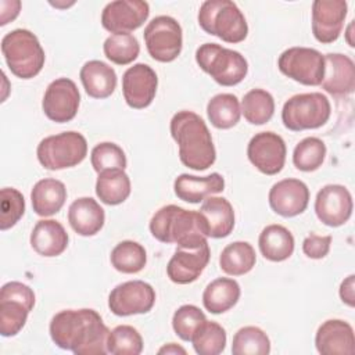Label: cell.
Wrapping results in <instances>:
<instances>
[{"label":"cell","mask_w":355,"mask_h":355,"mask_svg":"<svg viewBox=\"0 0 355 355\" xmlns=\"http://www.w3.org/2000/svg\"><path fill=\"white\" fill-rule=\"evenodd\" d=\"M108 336L110 330L101 316L89 308L60 311L50 322L53 343L76 355L107 354Z\"/></svg>","instance_id":"obj_1"},{"label":"cell","mask_w":355,"mask_h":355,"mask_svg":"<svg viewBox=\"0 0 355 355\" xmlns=\"http://www.w3.org/2000/svg\"><path fill=\"white\" fill-rule=\"evenodd\" d=\"M171 135L179 147L182 164L194 171L214 165L216 150L204 119L193 111H179L171 119Z\"/></svg>","instance_id":"obj_2"},{"label":"cell","mask_w":355,"mask_h":355,"mask_svg":"<svg viewBox=\"0 0 355 355\" xmlns=\"http://www.w3.org/2000/svg\"><path fill=\"white\" fill-rule=\"evenodd\" d=\"M150 232L161 243L179 248H198L207 244L198 211L169 204L159 208L150 220Z\"/></svg>","instance_id":"obj_3"},{"label":"cell","mask_w":355,"mask_h":355,"mask_svg":"<svg viewBox=\"0 0 355 355\" xmlns=\"http://www.w3.org/2000/svg\"><path fill=\"white\" fill-rule=\"evenodd\" d=\"M1 53L10 71L21 78H35L44 65V50L36 37L28 29H14L1 39Z\"/></svg>","instance_id":"obj_4"},{"label":"cell","mask_w":355,"mask_h":355,"mask_svg":"<svg viewBox=\"0 0 355 355\" xmlns=\"http://www.w3.org/2000/svg\"><path fill=\"white\" fill-rule=\"evenodd\" d=\"M198 24L202 31L226 43H240L248 35V25L237 4L230 0H207L200 6Z\"/></svg>","instance_id":"obj_5"},{"label":"cell","mask_w":355,"mask_h":355,"mask_svg":"<svg viewBox=\"0 0 355 355\" xmlns=\"http://www.w3.org/2000/svg\"><path fill=\"white\" fill-rule=\"evenodd\" d=\"M198 67L222 86L239 85L248 72V64L239 51L218 43H204L196 51Z\"/></svg>","instance_id":"obj_6"},{"label":"cell","mask_w":355,"mask_h":355,"mask_svg":"<svg viewBox=\"0 0 355 355\" xmlns=\"http://www.w3.org/2000/svg\"><path fill=\"white\" fill-rule=\"evenodd\" d=\"M40 165L49 171H60L80 164L87 155V141L79 132H62L44 137L36 150Z\"/></svg>","instance_id":"obj_7"},{"label":"cell","mask_w":355,"mask_h":355,"mask_svg":"<svg viewBox=\"0 0 355 355\" xmlns=\"http://www.w3.org/2000/svg\"><path fill=\"white\" fill-rule=\"evenodd\" d=\"M331 114L329 98L319 93H300L290 97L282 110L283 125L293 132L318 129L323 126Z\"/></svg>","instance_id":"obj_8"},{"label":"cell","mask_w":355,"mask_h":355,"mask_svg":"<svg viewBox=\"0 0 355 355\" xmlns=\"http://www.w3.org/2000/svg\"><path fill=\"white\" fill-rule=\"evenodd\" d=\"M143 36L147 51L155 61L171 62L176 60L182 51V26L169 15L153 18L144 28Z\"/></svg>","instance_id":"obj_9"},{"label":"cell","mask_w":355,"mask_h":355,"mask_svg":"<svg viewBox=\"0 0 355 355\" xmlns=\"http://www.w3.org/2000/svg\"><path fill=\"white\" fill-rule=\"evenodd\" d=\"M277 67L283 75L301 85L319 86L324 76V55L316 49L295 46L280 54Z\"/></svg>","instance_id":"obj_10"},{"label":"cell","mask_w":355,"mask_h":355,"mask_svg":"<svg viewBox=\"0 0 355 355\" xmlns=\"http://www.w3.org/2000/svg\"><path fill=\"white\" fill-rule=\"evenodd\" d=\"M155 304V291L143 280H129L118 284L108 295V308L116 316L147 313Z\"/></svg>","instance_id":"obj_11"},{"label":"cell","mask_w":355,"mask_h":355,"mask_svg":"<svg viewBox=\"0 0 355 355\" xmlns=\"http://www.w3.org/2000/svg\"><path fill=\"white\" fill-rule=\"evenodd\" d=\"M79 104L80 94L75 82L68 78H58L47 86L42 108L50 121L65 123L76 116Z\"/></svg>","instance_id":"obj_12"},{"label":"cell","mask_w":355,"mask_h":355,"mask_svg":"<svg viewBox=\"0 0 355 355\" xmlns=\"http://www.w3.org/2000/svg\"><path fill=\"white\" fill-rule=\"evenodd\" d=\"M287 147L283 137L275 132H259L247 146L250 162L265 175L279 173L286 162Z\"/></svg>","instance_id":"obj_13"},{"label":"cell","mask_w":355,"mask_h":355,"mask_svg":"<svg viewBox=\"0 0 355 355\" xmlns=\"http://www.w3.org/2000/svg\"><path fill=\"white\" fill-rule=\"evenodd\" d=\"M150 15V6L141 0H115L108 3L101 12L104 29L116 33H130L140 28Z\"/></svg>","instance_id":"obj_14"},{"label":"cell","mask_w":355,"mask_h":355,"mask_svg":"<svg viewBox=\"0 0 355 355\" xmlns=\"http://www.w3.org/2000/svg\"><path fill=\"white\" fill-rule=\"evenodd\" d=\"M352 208V196L343 184H326L316 194L315 214L326 226L338 227L348 222Z\"/></svg>","instance_id":"obj_15"},{"label":"cell","mask_w":355,"mask_h":355,"mask_svg":"<svg viewBox=\"0 0 355 355\" xmlns=\"http://www.w3.org/2000/svg\"><path fill=\"white\" fill-rule=\"evenodd\" d=\"M158 78L155 71L143 62L129 67L122 76V93L126 104L135 110L148 107L157 93Z\"/></svg>","instance_id":"obj_16"},{"label":"cell","mask_w":355,"mask_h":355,"mask_svg":"<svg viewBox=\"0 0 355 355\" xmlns=\"http://www.w3.org/2000/svg\"><path fill=\"white\" fill-rule=\"evenodd\" d=\"M348 4L344 0H315L312 3V33L323 44L338 39L347 17Z\"/></svg>","instance_id":"obj_17"},{"label":"cell","mask_w":355,"mask_h":355,"mask_svg":"<svg viewBox=\"0 0 355 355\" xmlns=\"http://www.w3.org/2000/svg\"><path fill=\"white\" fill-rule=\"evenodd\" d=\"M269 205L280 216L293 218L302 214L309 202V189L300 179H283L269 190Z\"/></svg>","instance_id":"obj_18"},{"label":"cell","mask_w":355,"mask_h":355,"mask_svg":"<svg viewBox=\"0 0 355 355\" xmlns=\"http://www.w3.org/2000/svg\"><path fill=\"white\" fill-rule=\"evenodd\" d=\"M211 258L208 243L198 248H176L166 265V275L176 284L196 282L207 268Z\"/></svg>","instance_id":"obj_19"},{"label":"cell","mask_w":355,"mask_h":355,"mask_svg":"<svg viewBox=\"0 0 355 355\" xmlns=\"http://www.w3.org/2000/svg\"><path fill=\"white\" fill-rule=\"evenodd\" d=\"M315 345L322 355H352L355 352L354 329L345 320L329 319L319 326Z\"/></svg>","instance_id":"obj_20"},{"label":"cell","mask_w":355,"mask_h":355,"mask_svg":"<svg viewBox=\"0 0 355 355\" xmlns=\"http://www.w3.org/2000/svg\"><path fill=\"white\" fill-rule=\"evenodd\" d=\"M322 89L334 97H345L355 90V64L341 53L324 55V76Z\"/></svg>","instance_id":"obj_21"},{"label":"cell","mask_w":355,"mask_h":355,"mask_svg":"<svg viewBox=\"0 0 355 355\" xmlns=\"http://www.w3.org/2000/svg\"><path fill=\"white\" fill-rule=\"evenodd\" d=\"M202 232L207 237H227L234 227V211L225 197L209 196L198 209Z\"/></svg>","instance_id":"obj_22"},{"label":"cell","mask_w":355,"mask_h":355,"mask_svg":"<svg viewBox=\"0 0 355 355\" xmlns=\"http://www.w3.org/2000/svg\"><path fill=\"white\" fill-rule=\"evenodd\" d=\"M223 189L225 179L218 172L201 178L189 173H182L173 182V190L178 198L190 204L204 201L207 197L223 191Z\"/></svg>","instance_id":"obj_23"},{"label":"cell","mask_w":355,"mask_h":355,"mask_svg":"<svg viewBox=\"0 0 355 355\" xmlns=\"http://www.w3.org/2000/svg\"><path fill=\"white\" fill-rule=\"evenodd\" d=\"M68 222L78 234L89 237L97 234L103 229L105 214L94 198L80 197L69 205Z\"/></svg>","instance_id":"obj_24"},{"label":"cell","mask_w":355,"mask_h":355,"mask_svg":"<svg viewBox=\"0 0 355 355\" xmlns=\"http://www.w3.org/2000/svg\"><path fill=\"white\" fill-rule=\"evenodd\" d=\"M68 233L54 219L39 220L31 233V245L42 257H58L68 247Z\"/></svg>","instance_id":"obj_25"},{"label":"cell","mask_w":355,"mask_h":355,"mask_svg":"<svg viewBox=\"0 0 355 355\" xmlns=\"http://www.w3.org/2000/svg\"><path fill=\"white\" fill-rule=\"evenodd\" d=\"M85 92L93 98H107L116 87V73L112 67L100 60L83 64L79 72Z\"/></svg>","instance_id":"obj_26"},{"label":"cell","mask_w":355,"mask_h":355,"mask_svg":"<svg viewBox=\"0 0 355 355\" xmlns=\"http://www.w3.org/2000/svg\"><path fill=\"white\" fill-rule=\"evenodd\" d=\"M67 200V189L61 180L46 178L35 183L31 191L32 208L39 216L57 214Z\"/></svg>","instance_id":"obj_27"},{"label":"cell","mask_w":355,"mask_h":355,"mask_svg":"<svg viewBox=\"0 0 355 355\" xmlns=\"http://www.w3.org/2000/svg\"><path fill=\"white\" fill-rule=\"evenodd\" d=\"M259 251L265 259L282 262L294 252V237L291 232L282 225H268L258 239Z\"/></svg>","instance_id":"obj_28"},{"label":"cell","mask_w":355,"mask_h":355,"mask_svg":"<svg viewBox=\"0 0 355 355\" xmlns=\"http://www.w3.org/2000/svg\"><path fill=\"white\" fill-rule=\"evenodd\" d=\"M240 294V284L234 279L218 277L205 287L202 304L208 312L219 315L232 309L237 304Z\"/></svg>","instance_id":"obj_29"},{"label":"cell","mask_w":355,"mask_h":355,"mask_svg":"<svg viewBox=\"0 0 355 355\" xmlns=\"http://www.w3.org/2000/svg\"><path fill=\"white\" fill-rule=\"evenodd\" d=\"M130 179L123 169H107L98 173L96 194L107 205L122 204L130 196Z\"/></svg>","instance_id":"obj_30"},{"label":"cell","mask_w":355,"mask_h":355,"mask_svg":"<svg viewBox=\"0 0 355 355\" xmlns=\"http://www.w3.org/2000/svg\"><path fill=\"white\" fill-rule=\"evenodd\" d=\"M257 262L255 250L247 241H233L227 244L219 257L220 269L230 276L248 273Z\"/></svg>","instance_id":"obj_31"},{"label":"cell","mask_w":355,"mask_h":355,"mask_svg":"<svg viewBox=\"0 0 355 355\" xmlns=\"http://www.w3.org/2000/svg\"><path fill=\"white\" fill-rule=\"evenodd\" d=\"M209 122L218 129H230L236 126L241 116L239 98L232 93H219L207 104Z\"/></svg>","instance_id":"obj_32"},{"label":"cell","mask_w":355,"mask_h":355,"mask_svg":"<svg viewBox=\"0 0 355 355\" xmlns=\"http://www.w3.org/2000/svg\"><path fill=\"white\" fill-rule=\"evenodd\" d=\"M111 265L121 273H139L147 263V252L144 247L133 240L118 243L110 255Z\"/></svg>","instance_id":"obj_33"},{"label":"cell","mask_w":355,"mask_h":355,"mask_svg":"<svg viewBox=\"0 0 355 355\" xmlns=\"http://www.w3.org/2000/svg\"><path fill=\"white\" fill-rule=\"evenodd\" d=\"M241 114L251 125H263L275 112L273 96L263 89H252L241 100Z\"/></svg>","instance_id":"obj_34"},{"label":"cell","mask_w":355,"mask_h":355,"mask_svg":"<svg viewBox=\"0 0 355 355\" xmlns=\"http://www.w3.org/2000/svg\"><path fill=\"white\" fill-rule=\"evenodd\" d=\"M232 352L234 355H268L270 352V340L262 329L244 326L233 337Z\"/></svg>","instance_id":"obj_35"},{"label":"cell","mask_w":355,"mask_h":355,"mask_svg":"<svg viewBox=\"0 0 355 355\" xmlns=\"http://www.w3.org/2000/svg\"><path fill=\"white\" fill-rule=\"evenodd\" d=\"M103 50L111 62L116 65H128L139 57L140 44L132 33H116L105 39Z\"/></svg>","instance_id":"obj_36"},{"label":"cell","mask_w":355,"mask_h":355,"mask_svg":"<svg viewBox=\"0 0 355 355\" xmlns=\"http://www.w3.org/2000/svg\"><path fill=\"white\" fill-rule=\"evenodd\" d=\"M191 343L198 355H218L226 347V331L219 323L205 320L194 333Z\"/></svg>","instance_id":"obj_37"},{"label":"cell","mask_w":355,"mask_h":355,"mask_svg":"<svg viewBox=\"0 0 355 355\" xmlns=\"http://www.w3.org/2000/svg\"><path fill=\"white\" fill-rule=\"evenodd\" d=\"M326 157V144L319 137L302 139L293 151V164L298 171L313 172L319 169Z\"/></svg>","instance_id":"obj_38"},{"label":"cell","mask_w":355,"mask_h":355,"mask_svg":"<svg viewBox=\"0 0 355 355\" xmlns=\"http://www.w3.org/2000/svg\"><path fill=\"white\" fill-rule=\"evenodd\" d=\"M32 311L29 305L14 298H0V333L3 337L17 336Z\"/></svg>","instance_id":"obj_39"},{"label":"cell","mask_w":355,"mask_h":355,"mask_svg":"<svg viewBox=\"0 0 355 355\" xmlns=\"http://www.w3.org/2000/svg\"><path fill=\"white\" fill-rule=\"evenodd\" d=\"M107 351L112 355H139L143 351V338L133 326H116L110 331Z\"/></svg>","instance_id":"obj_40"},{"label":"cell","mask_w":355,"mask_h":355,"mask_svg":"<svg viewBox=\"0 0 355 355\" xmlns=\"http://www.w3.org/2000/svg\"><path fill=\"white\" fill-rule=\"evenodd\" d=\"M207 320L204 312L191 304L179 306L172 316V327L179 338L191 341L197 329Z\"/></svg>","instance_id":"obj_41"},{"label":"cell","mask_w":355,"mask_h":355,"mask_svg":"<svg viewBox=\"0 0 355 355\" xmlns=\"http://www.w3.org/2000/svg\"><path fill=\"white\" fill-rule=\"evenodd\" d=\"M90 161L97 173L107 169H125L128 164L125 151L111 141H103L94 146L90 154Z\"/></svg>","instance_id":"obj_42"},{"label":"cell","mask_w":355,"mask_h":355,"mask_svg":"<svg viewBox=\"0 0 355 355\" xmlns=\"http://www.w3.org/2000/svg\"><path fill=\"white\" fill-rule=\"evenodd\" d=\"M0 229H11L25 214L24 196L12 187H4L0 191Z\"/></svg>","instance_id":"obj_43"},{"label":"cell","mask_w":355,"mask_h":355,"mask_svg":"<svg viewBox=\"0 0 355 355\" xmlns=\"http://www.w3.org/2000/svg\"><path fill=\"white\" fill-rule=\"evenodd\" d=\"M331 245V236H318L311 233L302 241V251L311 259H322L324 258Z\"/></svg>","instance_id":"obj_44"},{"label":"cell","mask_w":355,"mask_h":355,"mask_svg":"<svg viewBox=\"0 0 355 355\" xmlns=\"http://www.w3.org/2000/svg\"><path fill=\"white\" fill-rule=\"evenodd\" d=\"M0 298H14L25 302L32 309L35 306L33 290L21 282H8L0 290Z\"/></svg>","instance_id":"obj_45"},{"label":"cell","mask_w":355,"mask_h":355,"mask_svg":"<svg viewBox=\"0 0 355 355\" xmlns=\"http://www.w3.org/2000/svg\"><path fill=\"white\" fill-rule=\"evenodd\" d=\"M338 293H340L341 301L345 305L351 308L355 305V276L354 275H349L341 282Z\"/></svg>","instance_id":"obj_46"},{"label":"cell","mask_w":355,"mask_h":355,"mask_svg":"<svg viewBox=\"0 0 355 355\" xmlns=\"http://www.w3.org/2000/svg\"><path fill=\"white\" fill-rule=\"evenodd\" d=\"M19 8H21V1H18V0L12 1L11 8H6V7L0 3V10H1V12H0V25L4 26V25H7L10 21L15 19L17 15L19 14Z\"/></svg>","instance_id":"obj_47"},{"label":"cell","mask_w":355,"mask_h":355,"mask_svg":"<svg viewBox=\"0 0 355 355\" xmlns=\"http://www.w3.org/2000/svg\"><path fill=\"white\" fill-rule=\"evenodd\" d=\"M158 354H173V355L182 354V355H186V349H184L183 347L175 344V343H169V344L161 347V348L158 349Z\"/></svg>","instance_id":"obj_48"},{"label":"cell","mask_w":355,"mask_h":355,"mask_svg":"<svg viewBox=\"0 0 355 355\" xmlns=\"http://www.w3.org/2000/svg\"><path fill=\"white\" fill-rule=\"evenodd\" d=\"M352 35H354V21L349 22V25H348V28L345 31V40H347L349 47H355V42L352 39Z\"/></svg>","instance_id":"obj_49"}]
</instances>
